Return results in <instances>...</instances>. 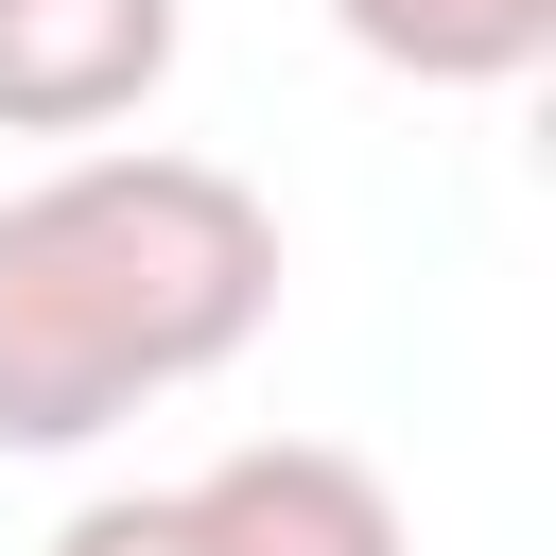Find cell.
Segmentation results:
<instances>
[{
	"instance_id": "5b68a950",
	"label": "cell",
	"mask_w": 556,
	"mask_h": 556,
	"mask_svg": "<svg viewBox=\"0 0 556 556\" xmlns=\"http://www.w3.org/2000/svg\"><path fill=\"white\" fill-rule=\"evenodd\" d=\"M52 556H208V539H191V486H104L52 521Z\"/></svg>"
},
{
	"instance_id": "6da1fadb",
	"label": "cell",
	"mask_w": 556,
	"mask_h": 556,
	"mask_svg": "<svg viewBox=\"0 0 556 556\" xmlns=\"http://www.w3.org/2000/svg\"><path fill=\"white\" fill-rule=\"evenodd\" d=\"M278 313V208L226 156L87 139L0 191V452H87L174 382H226Z\"/></svg>"
},
{
	"instance_id": "277c9868",
	"label": "cell",
	"mask_w": 556,
	"mask_h": 556,
	"mask_svg": "<svg viewBox=\"0 0 556 556\" xmlns=\"http://www.w3.org/2000/svg\"><path fill=\"white\" fill-rule=\"evenodd\" d=\"M330 35L400 87H521L556 52V0H330Z\"/></svg>"
},
{
	"instance_id": "3957f363",
	"label": "cell",
	"mask_w": 556,
	"mask_h": 556,
	"mask_svg": "<svg viewBox=\"0 0 556 556\" xmlns=\"http://www.w3.org/2000/svg\"><path fill=\"white\" fill-rule=\"evenodd\" d=\"M191 539H208V556H417L400 486H382L365 452H330V434H243V452H208V469H191Z\"/></svg>"
},
{
	"instance_id": "7a4b0ae2",
	"label": "cell",
	"mask_w": 556,
	"mask_h": 556,
	"mask_svg": "<svg viewBox=\"0 0 556 556\" xmlns=\"http://www.w3.org/2000/svg\"><path fill=\"white\" fill-rule=\"evenodd\" d=\"M191 0H0V139H104L174 87Z\"/></svg>"
}]
</instances>
